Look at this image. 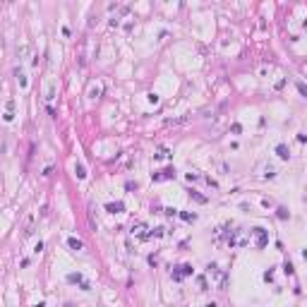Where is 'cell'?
<instances>
[{"label":"cell","mask_w":307,"mask_h":307,"mask_svg":"<svg viewBox=\"0 0 307 307\" xmlns=\"http://www.w3.org/2000/svg\"><path fill=\"white\" fill-rule=\"evenodd\" d=\"M67 245H70V247H72L74 252H79L82 247H84V245H82V240H77V238H67Z\"/></svg>","instance_id":"ba28073f"},{"label":"cell","mask_w":307,"mask_h":307,"mask_svg":"<svg viewBox=\"0 0 307 307\" xmlns=\"http://www.w3.org/2000/svg\"><path fill=\"white\" fill-rule=\"evenodd\" d=\"M106 211L108 214H120V211H125V204L122 202H110V204H106Z\"/></svg>","instance_id":"277c9868"},{"label":"cell","mask_w":307,"mask_h":307,"mask_svg":"<svg viewBox=\"0 0 307 307\" xmlns=\"http://www.w3.org/2000/svg\"><path fill=\"white\" fill-rule=\"evenodd\" d=\"M41 250H43V242H41V240H38V242H36V245H34V252H36V254H38V252H41Z\"/></svg>","instance_id":"44dd1931"},{"label":"cell","mask_w":307,"mask_h":307,"mask_svg":"<svg viewBox=\"0 0 307 307\" xmlns=\"http://www.w3.org/2000/svg\"><path fill=\"white\" fill-rule=\"evenodd\" d=\"M252 233L257 235V247H259V250H262V247H266V242H269V238H266V230H264V228H252Z\"/></svg>","instance_id":"7a4b0ae2"},{"label":"cell","mask_w":307,"mask_h":307,"mask_svg":"<svg viewBox=\"0 0 307 307\" xmlns=\"http://www.w3.org/2000/svg\"><path fill=\"white\" fill-rule=\"evenodd\" d=\"M302 259H305V262H307V250H302Z\"/></svg>","instance_id":"d4e9b609"},{"label":"cell","mask_w":307,"mask_h":307,"mask_svg":"<svg viewBox=\"0 0 307 307\" xmlns=\"http://www.w3.org/2000/svg\"><path fill=\"white\" fill-rule=\"evenodd\" d=\"M190 197H194V199H197V202H199V204H204V202H207V197H202V194H197V192H194V190L190 192Z\"/></svg>","instance_id":"e0dca14e"},{"label":"cell","mask_w":307,"mask_h":307,"mask_svg":"<svg viewBox=\"0 0 307 307\" xmlns=\"http://www.w3.org/2000/svg\"><path fill=\"white\" fill-rule=\"evenodd\" d=\"M12 118H15V101L10 99V101H7V110H5V120L10 122Z\"/></svg>","instance_id":"52a82bcc"},{"label":"cell","mask_w":307,"mask_h":307,"mask_svg":"<svg viewBox=\"0 0 307 307\" xmlns=\"http://www.w3.org/2000/svg\"><path fill=\"white\" fill-rule=\"evenodd\" d=\"M178 269H180L182 276H190V274H192V266H190V264H182V266H178Z\"/></svg>","instance_id":"4fadbf2b"},{"label":"cell","mask_w":307,"mask_h":307,"mask_svg":"<svg viewBox=\"0 0 307 307\" xmlns=\"http://www.w3.org/2000/svg\"><path fill=\"white\" fill-rule=\"evenodd\" d=\"M67 281H70V283H84L82 274H70V276H67Z\"/></svg>","instance_id":"7c38bea8"},{"label":"cell","mask_w":307,"mask_h":307,"mask_svg":"<svg viewBox=\"0 0 307 307\" xmlns=\"http://www.w3.org/2000/svg\"><path fill=\"white\" fill-rule=\"evenodd\" d=\"M163 211H166V214H168V216H175V214H178V211H175V209H173V207H168V209H163Z\"/></svg>","instance_id":"7402d4cb"},{"label":"cell","mask_w":307,"mask_h":307,"mask_svg":"<svg viewBox=\"0 0 307 307\" xmlns=\"http://www.w3.org/2000/svg\"><path fill=\"white\" fill-rule=\"evenodd\" d=\"M144 230H146V226H144V223H135V226H132V233H137L139 238H142V240L151 238V233H144Z\"/></svg>","instance_id":"5b68a950"},{"label":"cell","mask_w":307,"mask_h":307,"mask_svg":"<svg viewBox=\"0 0 307 307\" xmlns=\"http://www.w3.org/2000/svg\"><path fill=\"white\" fill-rule=\"evenodd\" d=\"M99 94H101V87H94V89H91V99H96Z\"/></svg>","instance_id":"ffe728a7"},{"label":"cell","mask_w":307,"mask_h":307,"mask_svg":"<svg viewBox=\"0 0 307 307\" xmlns=\"http://www.w3.org/2000/svg\"><path fill=\"white\" fill-rule=\"evenodd\" d=\"M207 276L211 278V283H214L218 290H223V286H226V274L218 269V264H207Z\"/></svg>","instance_id":"6da1fadb"},{"label":"cell","mask_w":307,"mask_h":307,"mask_svg":"<svg viewBox=\"0 0 307 307\" xmlns=\"http://www.w3.org/2000/svg\"><path fill=\"white\" fill-rule=\"evenodd\" d=\"M271 278H274V271L269 269V271H266V274H264V281H271Z\"/></svg>","instance_id":"603a6c76"},{"label":"cell","mask_w":307,"mask_h":307,"mask_svg":"<svg viewBox=\"0 0 307 307\" xmlns=\"http://www.w3.org/2000/svg\"><path fill=\"white\" fill-rule=\"evenodd\" d=\"M276 216H278L281 221H286V218H288L290 214H288V209H283V207H278V209H276Z\"/></svg>","instance_id":"8fae6325"},{"label":"cell","mask_w":307,"mask_h":307,"mask_svg":"<svg viewBox=\"0 0 307 307\" xmlns=\"http://www.w3.org/2000/svg\"><path fill=\"white\" fill-rule=\"evenodd\" d=\"M298 91H300V94H302V96L307 99V87L302 84V82H298Z\"/></svg>","instance_id":"ac0fdd59"},{"label":"cell","mask_w":307,"mask_h":307,"mask_svg":"<svg viewBox=\"0 0 307 307\" xmlns=\"http://www.w3.org/2000/svg\"><path fill=\"white\" fill-rule=\"evenodd\" d=\"M204 307H216V302H207V305H204Z\"/></svg>","instance_id":"cb8c5ba5"},{"label":"cell","mask_w":307,"mask_h":307,"mask_svg":"<svg viewBox=\"0 0 307 307\" xmlns=\"http://www.w3.org/2000/svg\"><path fill=\"white\" fill-rule=\"evenodd\" d=\"M197 283H199V290H209V283H207V278H204V276H199Z\"/></svg>","instance_id":"5bb4252c"},{"label":"cell","mask_w":307,"mask_h":307,"mask_svg":"<svg viewBox=\"0 0 307 307\" xmlns=\"http://www.w3.org/2000/svg\"><path fill=\"white\" fill-rule=\"evenodd\" d=\"M151 178L154 180H171V178H175V168H163V171L154 173Z\"/></svg>","instance_id":"3957f363"},{"label":"cell","mask_w":307,"mask_h":307,"mask_svg":"<svg viewBox=\"0 0 307 307\" xmlns=\"http://www.w3.org/2000/svg\"><path fill=\"white\" fill-rule=\"evenodd\" d=\"M283 271H286L288 276H293V274H295V269H293V264H290V262H286V264H283Z\"/></svg>","instance_id":"2e32d148"},{"label":"cell","mask_w":307,"mask_h":307,"mask_svg":"<svg viewBox=\"0 0 307 307\" xmlns=\"http://www.w3.org/2000/svg\"><path fill=\"white\" fill-rule=\"evenodd\" d=\"M276 154H278L283 161H288V158H290V151H288V146H286V144H278V146H276Z\"/></svg>","instance_id":"8992f818"},{"label":"cell","mask_w":307,"mask_h":307,"mask_svg":"<svg viewBox=\"0 0 307 307\" xmlns=\"http://www.w3.org/2000/svg\"><path fill=\"white\" fill-rule=\"evenodd\" d=\"M194 180H199L197 173H187V182H194Z\"/></svg>","instance_id":"d6986e66"},{"label":"cell","mask_w":307,"mask_h":307,"mask_svg":"<svg viewBox=\"0 0 307 307\" xmlns=\"http://www.w3.org/2000/svg\"><path fill=\"white\" fill-rule=\"evenodd\" d=\"M74 173H77V178H79V180H84V178H87V168H84L82 163H74Z\"/></svg>","instance_id":"9c48e42d"},{"label":"cell","mask_w":307,"mask_h":307,"mask_svg":"<svg viewBox=\"0 0 307 307\" xmlns=\"http://www.w3.org/2000/svg\"><path fill=\"white\" fill-rule=\"evenodd\" d=\"M274 175H276V168H274V166H264L262 178H274Z\"/></svg>","instance_id":"30bf717a"},{"label":"cell","mask_w":307,"mask_h":307,"mask_svg":"<svg viewBox=\"0 0 307 307\" xmlns=\"http://www.w3.org/2000/svg\"><path fill=\"white\" fill-rule=\"evenodd\" d=\"M180 218H182V221H194V218H197V214H187V211H182Z\"/></svg>","instance_id":"9a60e30c"}]
</instances>
